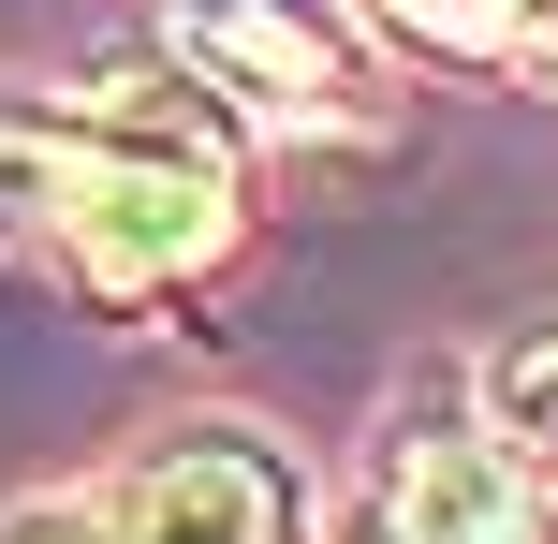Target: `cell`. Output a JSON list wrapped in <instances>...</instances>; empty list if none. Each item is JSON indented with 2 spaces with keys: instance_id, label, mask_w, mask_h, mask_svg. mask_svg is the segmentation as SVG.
<instances>
[{
  "instance_id": "cell-1",
  "label": "cell",
  "mask_w": 558,
  "mask_h": 544,
  "mask_svg": "<svg viewBox=\"0 0 558 544\" xmlns=\"http://www.w3.org/2000/svg\"><path fill=\"white\" fill-rule=\"evenodd\" d=\"M0 235H45L104 294H162L235 235L221 133L177 88H133V104H88V118L0 104Z\"/></svg>"
},
{
  "instance_id": "cell-2",
  "label": "cell",
  "mask_w": 558,
  "mask_h": 544,
  "mask_svg": "<svg viewBox=\"0 0 558 544\" xmlns=\"http://www.w3.org/2000/svg\"><path fill=\"white\" fill-rule=\"evenodd\" d=\"M177 59H192L221 104L294 118V133H338L367 118V59L324 0H177Z\"/></svg>"
},
{
  "instance_id": "cell-3",
  "label": "cell",
  "mask_w": 558,
  "mask_h": 544,
  "mask_svg": "<svg viewBox=\"0 0 558 544\" xmlns=\"http://www.w3.org/2000/svg\"><path fill=\"white\" fill-rule=\"evenodd\" d=\"M353 544H558V530H544L530 471H514L500 442H471V427H412V442L383 457V486H367Z\"/></svg>"
},
{
  "instance_id": "cell-4",
  "label": "cell",
  "mask_w": 558,
  "mask_h": 544,
  "mask_svg": "<svg viewBox=\"0 0 558 544\" xmlns=\"http://www.w3.org/2000/svg\"><path fill=\"white\" fill-rule=\"evenodd\" d=\"M279 530H294V500L251 442H177L88 500V544H279Z\"/></svg>"
},
{
  "instance_id": "cell-5",
  "label": "cell",
  "mask_w": 558,
  "mask_h": 544,
  "mask_svg": "<svg viewBox=\"0 0 558 544\" xmlns=\"http://www.w3.org/2000/svg\"><path fill=\"white\" fill-rule=\"evenodd\" d=\"M485 427H500L514 471H558V339H514L485 368Z\"/></svg>"
},
{
  "instance_id": "cell-6",
  "label": "cell",
  "mask_w": 558,
  "mask_h": 544,
  "mask_svg": "<svg viewBox=\"0 0 558 544\" xmlns=\"http://www.w3.org/2000/svg\"><path fill=\"white\" fill-rule=\"evenodd\" d=\"M397 15H412L426 45H500V29L530 15V0H397Z\"/></svg>"
},
{
  "instance_id": "cell-7",
  "label": "cell",
  "mask_w": 558,
  "mask_h": 544,
  "mask_svg": "<svg viewBox=\"0 0 558 544\" xmlns=\"http://www.w3.org/2000/svg\"><path fill=\"white\" fill-rule=\"evenodd\" d=\"M514 29H530V45H544V59H558V0H530V15H514Z\"/></svg>"
}]
</instances>
